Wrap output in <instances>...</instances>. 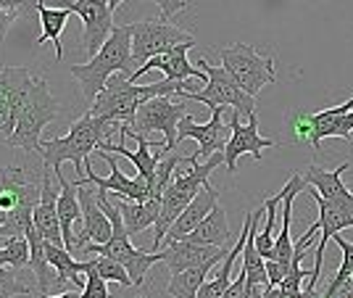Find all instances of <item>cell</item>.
I'll return each mask as SVG.
<instances>
[{"label": "cell", "instance_id": "obj_1", "mask_svg": "<svg viewBox=\"0 0 353 298\" xmlns=\"http://www.w3.org/2000/svg\"><path fill=\"white\" fill-rule=\"evenodd\" d=\"M114 135H121V121L98 119L85 111L63 137L43 140L40 156L45 159V166H50L53 172L61 169L63 161H72L74 172H82L85 177V161L92 156V150L108 148L114 143Z\"/></svg>", "mask_w": 353, "mask_h": 298}, {"label": "cell", "instance_id": "obj_2", "mask_svg": "<svg viewBox=\"0 0 353 298\" xmlns=\"http://www.w3.org/2000/svg\"><path fill=\"white\" fill-rule=\"evenodd\" d=\"M134 66L137 63H134L132 56V27L130 24H117L111 37L105 40V45L88 63H74L72 77L79 82L88 103H92L111 77L124 74L130 79L134 74Z\"/></svg>", "mask_w": 353, "mask_h": 298}, {"label": "cell", "instance_id": "obj_3", "mask_svg": "<svg viewBox=\"0 0 353 298\" xmlns=\"http://www.w3.org/2000/svg\"><path fill=\"white\" fill-rule=\"evenodd\" d=\"M95 195H98L101 209L108 214V219L114 224V235H111V240L103 243V246L90 243L85 248H79V251H77V259L85 261L90 256H108V259L119 261L121 267L130 272L132 285H143L150 267L161 261V251H159V254H145V251L134 248L132 240H130V232H127V227H124V219H121V214H119V209H117V203H114V201L108 198V193H103V190H98Z\"/></svg>", "mask_w": 353, "mask_h": 298}, {"label": "cell", "instance_id": "obj_4", "mask_svg": "<svg viewBox=\"0 0 353 298\" xmlns=\"http://www.w3.org/2000/svg\"><path fill=\"white\" fill-rule=\"evenodd\" d=\"M61 117V106L56 101V95L50 92V85L45 82L43 77L34 74L32 79L30 95H27V103L21 106L19 111V119H16V130L8 137V146L11 148L30 150V153H40L43 150V130L56 121Z\"/></svg>", "mask_w": 353, "mask_h": 298}, {"label": "cell", "instance_id": "obj_5", "mask_svg": "<svg viewBox=\"0 0 353 298\" xmlns=\"http://www.w3.org/2000/svg\"><path fill=\"white\" fill-rule=\"evenodd\" d=\"M219 59H221V66L227 69V74L232 77L250 98H256V92H261L266 85H274L277 82L274 59L259 53L248 43L224 45L219 50Z\"/></svg>", "mask_w": 353, "mask_h": 298}, {"label": "cell", "instance_id": "obj_6", "mask_svg": "<svg viewBox=\"0 0 353 298\" xmlns=\"http://www.w3.org/2000/svg\"><path fill=\"white\" fill-rule=\"evenodd\" d=\"M198 69L206 72V77H208V82L203 85V90H182V92H176L174 98L206 103L211 111H214V108H221V106H232L237 114H245V117L256 114V101L237 85L232 77L227 74L224 66H211L206 59H198Z\"/></svg>", "mask_w": 353, "mask_h": 298}, {"label": "cell", "instance_id": "obj_7", "mask_svg": "<svg viewBox=\"0 0 353 298\" xmlns=\"http://www.w3.org/2000/svg\"><path fill=\"white\" fill-rule=\"evenodd\" d=\"M188 117L185 103L174 101L172 95H161V98H150L148 103L140 106L137 117L132 121L130 137H145L148 132H161L163 135V153L176 150V130L179 121Z\"/></svg>", "mask_w": 353, "mask_h": 298}, {"label": "cell", "instance_id": "obj_8", "mask_svg": "<svg viewBox=\"0 0 353 298\" xmlns=\"http://www.w3.org/2000/svg\"><path fill=\"white\" fill-rule=\"evenodd\" d=\"M132 27V56L137 69L145 66L150 59L169 53L172 48L182 43H195L190 32H185L182 27H176L166 19H143V21H134Z\"/></svg>", "mask_w": 353, "mask_h": 298}, {"label": "cell", "instance_id": "obj_9", "mask_svg": "<svg viewBox=\"0 0 353 298\" xmlns=\"http://www.w3.org/2000/svg\"><path fill=\"white\" fill-rule=\"evenodd\" d=\"M56 3H63L61 8H66L82 19V48L92 59L117 27L114 8L108 6V0H56Z\"/></svg>", "mask_w": 353, "mask_h": 298}, {"label": "cell", "instance_id": "obj_10", "mask_svg": "<svg viewBox=\"0 0 353 298\" xmlns=\"http://www.w3.org/2000/svg\"><path fill=\"white\" fill-rule=\"evenodd\" d=\"M101 159L111 166V175H108V177L95 175V172H92V164H90V159H88V161H85V177L74 179L79 188H85V185H98V190L114 193V198L132 201V203H143V201H148V198H153V195H150V182H148L145 177H140V175H137V177H127V175L119 169L114 153L101 150Z\"/></svg>", "mask_w": 353, "mask_h": 298}, {"label": "cell", "instance_id": "obj_11", "mask_svg": "<svg viewBox=\"0 0 353 298\" xmlns=\"http://www.w3.org/2000/svg\"><path fill=\"white\" fill-rule=\"evenodd\" d=\"M230 135H232V127L230 121L221 119V108H214L211 111V119L206 124H198L190 114L179 121V130H176V146L182 140H198V150L188 156V164H198L201 159H211L214 153H224L227 143H230Z\"/></svg>", "mask_w": 353, "mask_h": 298}, {"label": "cell", "instance_id": "obj_12", "mask_svg": "<svg viewBox=\"0 0 353 298\" xmlns=\"http://www.w3.org/2000/svg\"><path fill=\"white\" fill-rule=\"evenodd\" d=\"M230 127H232V135H230V143L224 148V166H227L230 175L237 172V159L240 156L250 153L256 161H261V156H264L261 150L277 148V140L264 137V135L259 132V117L256 114L248 117V124H240V114L235 111L232 119H230Z\"/></svg>", "mask_w": 353, "mask_h": 298}, {"label": "cell", "instance_id": "obj_13", "mask_svg": "<svg viewBox=\"0 0 353 298\" xmlns=\"http://www.w3.org/2000/svg\"><path fill=\"white\" fill-rule=\"evenodd\" d=\"M348 169H351V161H343L335 169H324L319 164H309L303 179H306V185H311L316 193L322 195L327 203H332V206H338V209H343L345 214L353 217V193L345 188V182H343V172H348Z\"/></svg>", "mask_w": 353, "mask_h": 298}, {"label": "cell", "instance_id": "obj_14", "mask_svg": "<svg viewBox=\"0 0 353 298\" xmlns=\"http://www.w3.org/2000/svg\"><path fill=\"white\" fill-rule=\"evenodd\" d=\"M79 203H82V230L77 232V248H74V254L79 248L90 246V243L103 246L114 235V224L108 219V214L101 209L98 195L92 193V190H88V188H79Z\"/></svg>", "mask_w": 353, "mask_h": 298}, {"label": "cell", "instance_id": "obj_15", "mask_svg": "<svg viewBox=\"0 0 353 298\" xmlns=\"http://www.w3.org/2000/svg\"><path fill=\"white\" fill-rule=\"evenodd\" d=\"M192 45H195V43H182V45H176V48H172L169 53L150 59L145 66L134 69V74L130 77V82L140 79V77L145 74V72H150V69H161L163 77H166V82H188V79L208 82L206 72H201L198 66H192L190 61H188V50H190Z\"/></svg>", "mask_w": 353, "mask_h": 298}, {"label": "cell", "instance_id": "obj_16", "mask_svg": "<svg viewBox=\"0 0 353 298\" xmlns=\"http://www.w3.org/2000/svg\"><path fill=\"white\" fill-rule=\"evenodd\" d=\"M50 166H45L43 182H40V203L34 206L32 222L37 227V232L43 235L48 243L53 246H63V235H61V219H59V195L53 182H50ZM66 248V246H63Z\"/></svg>", "mask_w": 353, "mask_h": 298}, {"label": "cell", "instance_id": "obj_17", "mask_svg": "<svg viewBox=\"0 0 353 298\" xmlns=\"http://www.w3.org/2000/svg\"><path fill=\"white\" fill-rule=\"evenodd\" d=\"M227 254H230L227 246L216 248V246H198V243H190V240H176V243H169L161 251V261L169 267L172 275H179L185 269L201 267V264H206L211 259Z\"/></svg>", "mask_w": 353, "mask_h": 298}, {"label": "cell", "instance_id": "obj_18", "mask_svg": "<svg viewBox=\"0 0 353 298\" xmlns=\"http://www.w3.org/2000/svg\"><path fill=\"white\" fill-rule=\"evenodd\" d=\"M353 111V98H348L345 103L335 106V108H324L316 114H306V121L311 127V148L319 150L324 137H343L351 140V132L345 127V117Z\"/></svg>", "mask_w": 353, "mask_h": 298}, {"label": "cell", "instance_id": "obj_19", "mask_svg": "<svg viewBox=\"0 0 353 298\" xmlns=\"http://www.w3.org/2000/svg\"><path fill=\"white\" fill-rule=\"evenodd\" d=\"M216 206H219V190L208 182L206 188L190 201V206L179 214V219L172 224V230H169V235H166V243H176V240L188 238L192 230L203 222Z\"/></svg>", "mask_w": 353, "mask_h": 298}, {"label": "cell", "instance_id": "obj_20", "mask_svg": "<svg viewBox=\"0 0 353 298\" xmlns=\"http://www.w3.org/2000/svg\"><path fill=\"white\" fill-rule=\"evenodd\" d=\"M53 177L59 179V219H61V235H63V246L74 254L77 248V232H74V224L82 219V203H79V188L77 182H69L63 177V172L56 169Z\"/></svg>", "mask_w": 353, "mask_h": 298}, {"label": "cell", "instance_id": "obj_21", "mask_svg": "<svg viewBox=\"0 0 353 298\" xmlns=\"http://www.w3.org/2000/svg\"><path fill=\"white\" fill-rule=\"evenodd\" d=\"M117 203L119 214L124 219V227L130 235H137L148 227H156L159 217H161V201L159 198H148L143 203H132V201H121V198H111Z\"/></svg>", "mask_w": 353, "mask_h": 298}, {"label": "cell", "instance_id": "obj_22", "mask_svg": "<svg viewBox=\"0 0 353 298\" xmlns=\"http://www.w3.org/2000/svg\"><path fill=\"white\" fill-rule=\"evenodd\" d=\"M27 240H30V269L32 275L37 277L40 298L50 296V288H59V272L50 267V261L45 256V238L37 232L34 224H32L30 232H27Z\"/></svg>", "mask_w": 353, "mask_h": 298}, {"label": "cell", "instance_id": "obj_23", "mask_svg": "<svg viewBox=\"0 0 353 298\" xmlns=\"http://www.w3.org/2000/svg\"><path fill=\"white\" fill-rule=\"evenodd\" d=\"M124 140H127V137H121V135H119L117 146L111 143L108 148H101V150H108V153H111V150H114V153H121L124 159H130V161L134 164L137 175H140V177H145L148 182H150V179H153V175H156V166H159V161H161V156H163L161 148H156V153H153V150H150V148H153V143H150L148 137H134L137 150H127Z\"/></svg>", "mask_w": 353, "mask_h": 298}, {"label": "cell", "instance_id": "obj_24", "mask_svg": "<svg viewBox=\"0 0 353 298\" xmlns=\"http://www.w3.org/2000/svg\"><path fill=\"white\" fill-rule=\"evenodd\" d=\"M182 240H190V243H198V246H216V248L230 246L232 243V230H230V222H227V211L216 206L188 238Z\"/></svg>", "mask_w": 353, "mask_h": 298}, {"label": "cell", "instance_id": "obj_25", "mask_svg": "<svg viewBox=\"0 0 353 298\" xmlns=\"http://www.w3.org/2000/svg\"><path fill=\"white\" fill-rule=\"evenodd\" d=\"M45 256H48L50 267L59 272V288L61 285H79V288H85V264L69 248L53 246V243L45 240Z\"/></svg>", "mask_w": 353, "mask_h": 298}, {"label": "cell", "instance_id": "obj_26", "mask_svg": "<svg viewBox=\"0 0 353 298\" xmlns=\"http://www.w3.org/2000/svg\"><path fill=\"white\" fill-rule=\"evenodd\" d=\"M219 259H224V256H216V259H211V261L201 264V267H192L179 272V275H172V280L166 285V293L172 298H198L201 288L206 283L208 272L219 264Z\"/></svg>", "mask_w": 353, "mask_h": 298}, {"label": "cell", "instance_id": "obj_27", "mask_svg": "<svg viewBox=\"0 0 353 298\" xmlns=\"http://www.w3.org/2000/svg\"><path fill=\"white\" fill-rule=\"evenodd\" d=\"M37 6V14H40V24H43V34L37 45L53 43V50H56V61L63 59V50H61V32L66 30V21L72 11L66 8H56V6H45V3H34Z\"/></svg>", "mask_w": 353, "mask_h": 298}, {"label": "cell", "instance_id": "obj_28", "mask_svg": "<svg viewBox=\"0 0 353 298\" xmlns=\"http://www.w3.org/2000/svg\"><path fill=\"white\" fill-rule=\"evenodd\" d=\"M264 214V203L261 209H253V224H250L248 240H245V251H243V272L248 277V285H261L269 288V277H266V259L259 254L256 248V219Z\"/></svg>", "mask_w": 353, "mask_h": 298}, {"label": "cell", "instance_id": "obj_29", "mask_svg": "<svg viewBox=\"0 0 353 298\" xmlns=\"http://www.w3.org/2000/svg\"><path fill=\"white\" fill-rule=\"evenodd\" d=\"M335 243L340 246V251H343V264L338 267V272L332 275V280L327 283L319 298H335L340 290H345V288H351V280H353V243L345 238H340L335 235Z\"/></svg>", "mask_w": 353, "mask_h": 298}, {"label": "cell", "instance_id": "obj_30", "mask_svg": "<svg viewBox=\"0 0 353 298\" xmlns=\"http://www.w3.org/2000/svg\"><path fill=\"white\" fill-rule=\"evenodd\" d=\"M182 164H188V159H182L176 150L163 153L159 166H156V175H153V179H150V195H153V198H159V201H161L163 193H166V188L174 182L176 172H179V166Z\"/></svg>", "mask_w": 353, "mask_h": 298}, {"label": "cell", "instance_id": "obj_31", "mask_svg": "<svg viewBox=\"0 0 353 298\" xmlns=\"http://www.w3.org/2000/svg\"><path fill=\"white\" fill-rule=\"evenodd\" d=\"M0 267L24 269L30 267V240L11 238L0 243Z\"/></svg>", "mask_w": 353, "mask_h": 298}, {"label": "cell", "instance_id": "obj_32", "mask_svg": "<svg viewBox=\"0 0 353 298\" xmlns=\"http://www.w3.org/2000/svg\"><path fill=\"white\" fill-rule=\"evenodd\" d=\"M85 261L92 264V269L103 277L105 283H119L121 288H132L130 272L121 267L119 261H114V259H108V256H90V259H85Z\"/></svg>", "mask_w": 353, "mask_h": 298}, {"label": "cell", "instance_id": "obj_33", "mask_svg": "<svg viewBox=\"0 0 353 298\" xmlns=\"http://www.w3.org/2000/svg\"><path fill=\"white\" fill-rule=\"evenodd\" d=\"M14 296H40V290L21 283V269L0 267V298Z\"/></svg>", "mask_w": 353, "mask_h": 298}, {"label": "cell", "instance_id": "obj_34", "mask_svg": "<svg viewBox=\"0 0 353 298\" xmlns=\"http://www.w3.org/2000/svg\"><path fill=\"white\" fill-rule=\"evenodd\" d=\"M82 264H85V288H82V298H108V283L92 269L90 261H82Z\"/></svg>", "mask_w": 353, "mask_h": 298}, {"label": "cell", "instance_id": "obj_35", "mask_svg": "<svg viewBox=\"0 0 353 298\" xmlns=\"http://www.w3.org/2000/svg\"><path fill=\"white\" fill-rule=\"evenodd\" d=\"M16 130V114L11 103H8V98L0 92V140H6L8 143V137L14 135Z\"/></svg>", "mask_w": 353, "mask_h": 298}, {"label": "cell", "instance_id": "obj_36", "mask_svg": "<svg viewBox=\"0 0 353 298\" xmlns=\"http://www.w3.org/2000/svg\"><path fill=\"white\" fill-rule=\"evenodd\" d=\"M159 8H161V16L166 21H172L176 14H182L188 6H190V0H153Z\"/></svg>", "mask_w": 353, "mask_h": 298}, {"label": "cell", "instance_id": "obj_37", "mask_svg": "<svg viewBox=\"0 0 353 298\" xmlns=\"http://www.w3.org/2000/svg\"><path fill=\"white\" fill-rule=\"evenodd\" d=\"M16 21V11H6V8H0V43L6 40V34L11 30V24Z\"/></svg>", "mask_w": 353, "mask_h": 298}, {"label": "cell", "instance_id": "obj_38", "mask_svg": "<svg viewBox=\"0 0 353 298\" xmlns=\"http://www.w3.org/2000/svg\"><path fill=\"white\" fill-rule=\"evenodd\" d=\"M21 6V0H0V8H6V11H16Z\"/></svg>", "mask_w": 353, "mask_h": 298}, {"label": "cell", "instance_id": "obj_39", "mask_svg": "<svg viewBox=\"0 0 353 298\" xmlns=\"http://www.w3.org/2000/svg\"><path fill=\"white\" fill-rule=\"evenodd\" d=\"M43 298H82V290H66V293H59V296H43Z\"/></svg>", "mask_w": 353, "mask_h": 298}, {"label": "cell", "instance_id": "obj_40", "mask_svg": "<svg viewBox=\"0 0 353 298\" xmlns=\"http://www.w3.org/2000/svg\"><path fill=\"white\" fill-rule=\"evenodd\" d=\"M335 298H353V285H351V288H345V290H340Z\"/></svg>", "mask_w": 353, "mask_h": 298}, {"label": "cell", "instance_id": "obj_41", "mask_svg": "<svg viewBox=\"0 0 353 298\" xmlns=\"http://www.w3.org/2000/svg\"><path fill=\"white\" fill-rule=\"evenodd\" d=\"M345 127H348V132L353 130V111L348 114V117H345Z\"/></svg>", "mask_w": 353, "mask_h": 298}, {"label": "cell", "instance_id": "obj_42", "mask_svg": "<svg viewBox=\"0 0 353 298\" xmlns=\"http://www.w3.org/2000/svg\"><path fill=\"white\" fill-rule=\"evenodd\" d=\"M121 3H124V0H108V6H111L114 11H117V8H119V6H121Z\"/></svg>", "mask_w": 353, "mask_h": 298}, {"label": "cell", "instance_id": "obj_43", "mask_svg": "<svg viewBox=\"0 0 353 298\" xmlns=\"http://www.w3.org/2000/svg\"><path fill=\"white\" fill-rule=\"evenodd\" d=\"M34 3H43V0H34Z\"/></svg>", "mask_w": 353, "mask_h": 298}, {"label": "cell", "instance_id": "obj_44", "mask_svg": "<svg viewBox=\"0 0 353 298\" xmlns=\"http://www.w3.org/2000/svg\"><path fill=\"white\" fill-rule=\"evenodd\" d=\"M140 298H145V296H140Z\"/></svg>", "mask_w": 353, "mask_h": 298}]
</instances>
